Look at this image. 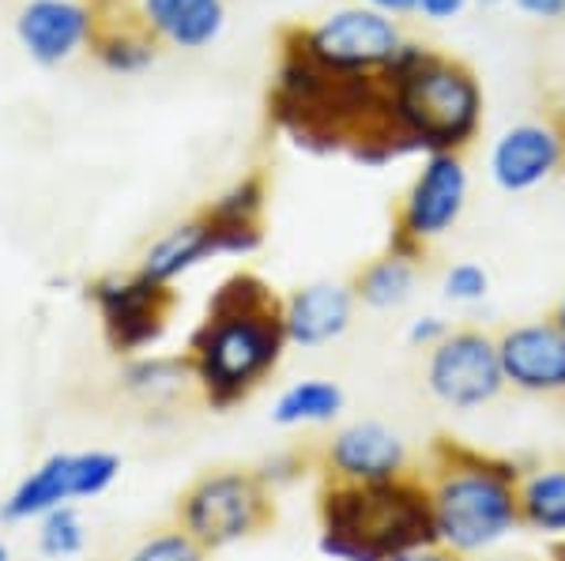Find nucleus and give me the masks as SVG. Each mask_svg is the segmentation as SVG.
<instances>
[{
    "mask_svg": "<svg viewBox=\"0 0 565 561\" xmlns=\"http://www.w3.org/2000/svg\"><path fill=\"white\" fill-rule=\"evenodd\" d=\"M287 350L282 298L253 271H234L207 298L181 355L200 400L226 414L279 374Z\"/></svg>",
    "mask_w": 565,
    "mask_h": 561,
    "instance_id": "nucleus-1",
    "label": "nucleus"
},
{
    "mask_svg": "<svg viewBox=\"0 0 565 561\" xmlns=\"http://www.w3.org/2000/svg\"><path fill=\"white\" fill-rule=\"evenodd\" d=\"M524 467L498 452L463 445L457 438H434L426 452V494L434 509L437 547L460 561L482 558L521 531V486Z\"/></svg>",
    "mask_w": 565,
    "mask_h": 561,
    "instance_id": "nucleus-2",
    "label": "nucleus"
},
{
    "mask_svg": "<svg viewBox=\"0 0 565 561\" xmlns=\"http://www.w3.org/2000/svg\"><path fill=\"white\" fill-rule=\"evenodd\" d=\"M377 76L385 79L388 125L404 155H463L476 143L487 98L468 65L404 42Z\"/></svg>",
    "mask_w": 565,
    "mask_h": 561,
    "instance_id": "nucleus-3",
    "label": "nucleus"
},
{
    "mask_svg": "<svg viewBox=\"0 0 565 561\" xmlns=\"http://www.w3.org/2000/svg\"><path fill=\"white\" fill-rule=\"evenodd\" d=\"M423 547H437V531L418 472L388 483H321L317 550L328 561H392Z\"/></svg>",
    "mask_w": 565,
    "mask_h": 561,
    "instance_id": "nucleus-4",
    "label": "nucleus"
},
{
    "mask_svg": "<svg viewBox=\"0 0 565 561\" xmlns=\"http://www.w3.org/2000/svg\"><path fill=\"white\" fill-rule=\"evenodd\" d=\"M276 524V490L257 467H212L196 475L174 505V528L207 554L264 536Z\"/></svg>",
    "mask_w": 565,
    "mask_h": 561,
    "instance_id": "nucleus-5",
    "label": "nucleus"
},
{
    "mask_svg": "<svg viewBox=\"0 0 565 561\" xmlns=\"http://www.w3.org/2000/svg\"><path fill=\"white\" fill-rule=\"evenodd\" d=\"M117 478H121V456L109 449L53 452L0 501V524H39L61 505L103 497Z\"/></svg>",
    "mask_w": 565,
    "mask_h": 561,
    "instance_id": "nucleus-6",
    "label": "nucleus"
},
{
    "mask_svg": "<svg viewBox=\"0 0 565 561\" xmlns=\"http://www.w3.org/2000/svg\"><path fill=\"white\" fill-rule=\"evenodd\" d=\"M471 177L460 155H426L407 185L396 212V230L388 249L399 257L423 260L434 241H441L468 212Z\"/></svg>",
    "mask_w": 565,
    "mask_h": 561,
    "instance_id": "nucleus-7",
    "label": "nucleus"
},
{
    "mask_svg": "<svg viewBox=\"0 0 565 561\" xmlns=\"http://www.w3.org/2000/svg\"><path fill=\"white\" fill-rule=\"evenodd\" d=\"M426 392L441 407L457 414H476L482 407L501 400L505 377L498 362V339L494 332L479 324H460L426 355L423 366Z\"/></svg>",
    "mask_w": 565,
    "mask_h": 561,
    "instance_id": "nucleus-8",
    "label": "nucleus"
},
{
    "mask_svg": "<svg viewBox=\"0 0 565 561\" xmlns=\"http://www.w3.org/2000/svg\"><path fill=\"white\" fill-rule=\"evenodd\" d=\"M87 298L103 324V339L117 358H136L167 336L178 310V291L136 276H106L87 287Z\"/></svg>",
    "mask_w": 565,
    "mask_h": 561,
    "instance_id": "nucleus-9",
    "label": "nucleus"
},
{
    "mask_svg": "<svg viewBox=\"0 0 565 561\" xmlns=\"http://www.w3.org/2000/svg\"><path fill=\"white\" fill-rule=\"evenodd\" d=\"M298 42L328 72H381L407 39L396 20L366 4H351L309 31H298Z\"/></svg>",
    "mask_w": 565,
    "mask_h": 561,
    "instance_id": "nucleus-10",
    "label": "nucleus"
},
{
    "mask_svg": "<svg viewBox=\"0 0 565 561\" xmlns=\"http://www.w3.org/2000/svg\"><path fill=\"white\" fill-rule=\"evenodd\" d=\"M490 181L509 196L551 185L565 170V129L554 117H527L498 132L487 155Z\"/></svg>",
    "mask_w": 565,
    "mask_h": 561,
    "instance_id": "nucleus-11",
    "label": "nucleus"
},
{
    "mask_svg": "<svg viewBox=\"0 0 565 561\" xmlns=\"http://www.w3.org/2000/svg\"><path fill=\"white\" fill-rule=\"evenodd\" d=\"M505 392L532 400H565V336L551 316L509 324L494 332Z\"/></svg>",
    "mask_w": 565,
    "mask_h": 561,
    "instance_id": "nucleus-12",
    "label": "nucleus"
},
{
    "mask_svg": "<svg viewBox=\"0 0 565 561\" xmlns=\"http://www.w3.org/2000/svg\"><path fill=\"white\" fill-rule=\"evenodd\" d=\"M317 467L324 478H340V483H388L412 472V449L404 433L385 422L359 419L332 430V438L317 452Z\"/></svg>",
    "mask_w": 565,
    "mask_h": 561,
    "instance_id": "nucleus-13",
    "label": "nucleus"
},
{
    "mask_svg": "<svg viewBox=\"0 0 565 561\" xmlns=\"http://www.w3.org/2000/svg\"><path fill=\"white\" fill-rule=\"evenodd\" d=\"M95 34V15L84 0H23L15 12V39L26 57L53 68L76 57Z\"/></svg>",
    "mask_w": 565,
    "mask_h": 561,
    "instance_id": "nucleus-14",
    "label": "nucleus"
},
{
    "mask_svg": "<svg viewBox=\"0 0 565 561\" xmlns=\"http://www.w3.org/2000/svg\"><path fill=\"white\" fill-rule=\"evenodd\" d=\"M354 291L351 283L335 279H317V283L298 287L295 294L282 298V328L287 343L302 350H321L328 343L343 339L354 324Z\"/></svg>",
    "mask_w": 565,
    "mask_h": 561,
    "instance_id": "nucleus-15",
    "label": "nucleus"
},
{
    "mask_svg": "<svg viewBox=\"0 0 565 561\" xmlns=\"http://www.w3.org/2000/svg\"><path fill=\"white\" fill-rule=\"evenodd\" d=\"M264 201L268 185L260 174H249L200 212L212 226L218 257H249L264 246Z\"/></svg>",
    "mask_w": 565,
    "mask_h": 561,
    "instance_id": "nucleus-16",
    "label": "nucleus"
},
{
    "mask_svg": "<svg viewBox=\"0 0 565 561\" xmlns=\"http://www.w3.org/2000/svg\"><path fill=\"white\" fill-rule=\"evenodd\" d=\"M140 23L159 42L204 50L223 34L226 0H140Z\"/></svg>",
    "mask_w": 565,
    "mask_h": 561,
    "instance_id": "nucleus-17",
    "label": "nucleus"
},
{
    "mask_svg": "<svg viewBox=\"0 0 565 561\" xmlns=\"http://www.w3.org/2000/svg\"><path fill=\"white\" fill-rule=\"evenodd\" d=\"M212 257H218L212 226L204 223V215H193V219L170 226L159 241H151V249L140 257V268L136 271H140L143 279H151V283L174 287L181 276H189V271Z\"/></svg>",
    "mask_w": 565,
    "mask_h": 561,
    "instance_id": "nucleus-18",
    "label": "nucleus"
},
{
    "mask_svg": "<svg viewBox=\"0 0 565 561\" xmlns=\"http://www.w3.org/2000/svg\"><path fill=\"white\" fill-rule=\"evenodd\" d=\"M516 501H521V531L551 542L565 539V460H540L524 467Z\"/></svg>",
    "mask_w": 565,
    "mask_h": 561,
    "instance_id": "nucleus-19",
    "label": "nucleus"
},
{
    "mask_svg": "<svg viewBox=\"0 0 565 561\" xmlns=\"http://www.w3.org/2000/svg\"><path fill=\"white\" fill-rule=\"evenodd\" d=\"M348 407V392L328 377H302L287 385L271 403V422L279 430H302V427H332Z\"/></svg>",
    "mask_w": 565,
    "mask_h": 561,
    "instance_id": "nucleus-20",
    "label": "nucleus"
},
{
    "mask_svg": "<svg viewBox=\"0 0 565 561\" xmlns=\"http://www.w3.org/2000/svg\"><path fill=\"white\" fill-rule=\"evenodd\" d=\"M418 287V260L399 257V252H381L373 257L359 276L351 279L354 302L366 305L373 313H392L415 298Z\"/></svg>",
    "mask_w": 565,
    "mask_h": 561,
    "instance_id": "nucleus-21",
    "label": "nucleus"
},
{
    "mask_svg": "<svg viewBox=\"0 0 565 561\" xmlns=\"http://www.w3.org/2000/svg\"><path fill=\"white\" fill-rule=\"evenodd\" d=\"M121 385L136 400L162 403V400H174L185 388H193V374H189L185 355H151L148 350V355L125 358Z\"/></svg>",
    "mask_w": 565,
    "mask_h": 561,
    "instance_id": "nucleus-22",
    "label": "nucleus"
},
{
    "mask_svg": "<svg viewBox=\"0 0 565 561\" xmlns=\"http://www.w3.org/2000/svg\"><path fill=\"white\" fill-rule=\"evenodd\" d=\"M34 547H39V554L50 561H68L76 554H84L87 524L79 517L76 505H61V509L45 513L39 520V531H34Z\"/></svg>",
    "mask_w": 565,
    "mask_h": 561,
    "instance_id": "nucleus-23",
    "label": "nucleus"
},
{
    "mask_svg": "<svg viewBox=\"0 0 565 561\" xmlns=\"http://www.w3.org/2000/svg\"><path fill=\"white\" fill-rule=\"evenodd\" d=\"M98 57L109 72H121V76H132V72H143L154 65V39L148 31H114L106 39H98Z\"/></svg>",
    "mask_w": 565,
    "mask_h": 561,
    "instance_id": "nucleus-24",
    "label": "nucleus"
},
{
    "mask_svg": "<svg viewBox=\"0 0 565 561\" xmlns=\"http://www.w3.org/2000/svg\"><path fill=\"white\" fill-rule=\"evenodd\" d=\"M125 561H207V550L196 547L181 528H159L136 542Z\"/></svg>",
    "mask_w": 565,
    "mask_h": 561,
    "instance_id": "nucleus-25",
    "label": "nucleus"
},
{
    "mask_svg": "<svg viewBox=\"0 0 565 561\" xmlns=\"http://www.w3.org/2000/svg\"><path fill=\"white\" fill-rule=\"evenodd\" d=\"M441 294L452 305H479L490 294V271L479 260H457L445 268L441 276Z\"/></svg>",
    "mask_w": 565,
    "mask_h": 561,
    "instance_id": "nucleus-26",
    "label": "nucleus"
},
{
    "mask_svg": "<svg viewBox=\"0 0 565 561\" xmlns=\"http://www.w3.org/2000/svg\"><path fill=\"white\" fill-rule=\"evenodd\" d=\"M449 332H452V324L445 321L441 313H423V316H415V321L407 324L404 339H407V347H412V350H426V355H430V350L445 336H449Z\"/></svg>",
    "mask_w": 565,
    "mask_h": 561,
    "instance_id": "nucleus-27",
    "label": "nucleus"
},
{
    "mask_svg": "<svg viewBox=\"0 0 565 561\" xmlns=\"http://www.w3.org/2000/svg\"><path fill=\"white\" fill-rule=\"evenodd\" d=\"M471 0H418V15L430 23H449L468 8Z\"/></svg>",
    "mask_w": 565,
    "mask_h": 561,
    "instance_id": "nucleus-28",
    "label": "nucleus"
},
{
    "mask_svg": "<svg viewBox=\"0 0 565 561\" xmlns=\"http://www.w3.org/2000/svg\"><path fill=\"white\" fill-rule=\"evenodd\" d=\"M513 8L524 15H532V20H543V23L565 20V0H513Z\"/></svg>",
    "mask_w": 565,
    "mask_h": 561,
    "instance_id": "nucleus-29",
    "label": "nucleus"
},
{
    "mask_svg": "<svg viewBox=\"0 0 565 561\" xmlns=\"http://www.w3.org/2000/svg\"><path fill=\"white\" fill-rule=\"evenodd\" d=\"M366 8H373V12H381V15H412L418 12V0H362Z\"/></svg>",
    "mask_w": 565,
    "mask_h": 561,
    "instance_id": "nucleus-30",
    "label": "nucleus"
},
{
    "mask_svg": "<svg viewBox=\"0 0 565 561\" xmlns=\"http://www.w3.org/2000/svg\"><path fill=\"white\" fill-rule=\"evenodd\" d=\"M392 561H460V558L449 554L445 547H423V550H412V554H399Z\"/></svg>",
    "mask_w": 565,
    "mask_h": 561,
    "instance_id": "nucleus-31",
    "label": "nucleus"
},
{
    "mask_svg": "<svg viewBox=\"0 0 565 561\" xmlns=\"http://www.w3.org/2000/svg\"><path fill=\"white\" fill-rule=\"evenodd\" d=\"M546 316H551V321L558 324V332H562V336H565V294L558 298V305H554V310L546 313Z\"/></svg>",
    "mask_w": 565,
    "mask_h": 561,
    "instance_id": "nucleus-32",
    "label": "nucleus"
},
{
    "mask_svg": "<svg viewBox=\"0 0 565 561\" xmlns=\"http://www.w3.org/2000/svg\"><path fill=\"white\" fill-rule=\"evenodd\" d=\"M494 561H535V558H527V554H501Z\"/></svg>",
    "mask_w": 565,
    "mask_h": 561,
    "instance_id": "nucleus-33",
    "label": "nucleus"
},
{
    "mask_svg": "<svg viewBox=\"0 0 565 561\" xmlns=\"http://www.w3.org/2000/svg\"><path fill=\"white\" fill-rule=\"evenodd\" d=\"M482 8H501V4H513V0H479Z\"/></svg>",
    "mask_w": 565,
    "mask_h": 561,
    "instance_id": "nucleus-34",
    "label": "nucleus"
},
{
    "mask_svg": "<svg viewBox=\"0 0 565 561\" xmlns=\"http://www.w3.org/2000/svg\"><path fill=\"white\" fill-rule=\"evenodd\" d=\"M0 561H12V554H8V547L0 542Z\"/></svg>",
    "mask_w": 565,
    "mask_h": 561,
    "instance_id": "nucleus-35",
    "label": "nucleus"
}]
</instances>
